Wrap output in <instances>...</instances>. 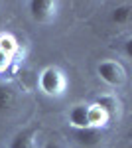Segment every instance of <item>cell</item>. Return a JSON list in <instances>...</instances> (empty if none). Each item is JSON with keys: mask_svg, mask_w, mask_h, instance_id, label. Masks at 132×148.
<instances>
[{"mask_svg": "<svg viewBox=\"0 0 132 148\" xmlns=\"http://www.w3.org/2000/svg\"><path fill=\"white\" fill-rule=\"evenodd\" d=\"M8 61H10V57L6 56V53H2V51H0V71H4V69H6Z\"/></svg>", "mask_w": 132, "mask_h": 148, "instance_id": "cell-11", "label": "cell"}, {"mask_svg": "<svg viewBox=\"0 0 132 148\" xmlns=\"http://www.w3.org/2000/svg\"><path fill=\"white\" fill-rule=\"evenodd\" d=\"M16 103V91L12 85H6V83H0V113L4 111H10Z\"/></svg>", "mask_w": 132, "mask_h": 148, "instance_id": "cell-6", "label": "cell"}, {"mask_svg": "<svg viewBox=\"0 0 132 148\" xmlns=\"http://www.w3.org/2000/svg\"><path fill=\"white\" fill-rule=\"evenodd\" d=\"M40 89L45 95H59V93L65 89V79H63V73L57 67H45L40 73Z\"/></svg>", "mask_w": 132, "mask_h": 148, "instance_id": "cell-1", "label": "cell"}, {"mask_svg": "<svg viewBox=\"0 0 132 148\" xmlns=\"http://www.w3.org/2000/svg\"><path fill=\"white\" fill-rule=\"evenodd\" d=\"M132 18V6L130 4H120V6H116L114 10L110 12V20L112 24H116V26H126V24L130 22Z\"/></svg>", "mask_w": 132, "mask_h": 148, "instance_id": "cell-7", "label": "cell"}, {"mask_svg": "<svg viewBox=\"0 0 132 148\" xmlns=\"http://www.w3.org/2000/svg\"><path fill=\"white\" fill-rule=\"evenodd\" d=\"M18 49V42L12 38L10 34H0V51L6 53L8 57H12Z\"/></svg>", "mask_w": 132, "mask_h": 148, "instance_id": "cell-10", "label": "cell"}, {"mask_svg": "<svg viewBox=\"0 0 132 148\" xmlns=\"http://www.w3.org/2000/svg\"><path fill=\"white\" fill-rule=\"evenodd\" d=\"M97 73H99V77L107 85H120L122 81H124V71H122L120 63L110 61V59L101 61L99 65H97Z\"/></svg>", "mask_w": 132, "mask_h": 148, "instance_id": "cell-3", "label": "cell"}, {"mask_svg": "<svg viewBox=\"0 0 132 148\" xmlns=\"http://www.w3.org/2000/svg\"><path fill=\"white\" fill-rule=\"evenodd\" d=\"M95 107H99L101 111L110 119L112 113L116 111V101H114L112 95H101V97H97V101H95Z\"/></svg>", "mask_w": 132, "mask_h": 148, "instance_id": "cell-9", "label": "cell"}, {"mask_svg": "<svg viewBox=\"0 0 132 148\" xmlns=\"http://www.w3.org/2000/svg\"><path fill=\"white\" fill-rule=\"evenodd\" d=\"M28 10H30V16H32L34 22L47 24L55 16L57 2H51V0H32V2H28Z\"/></svg>", "mask_w": 132, "mask_h": 148, "instance_id": "cell-2", "label": "cell"}, {"mask_svg": "<svg viewBox=\"0 0 132 148\" xmlns=\"http://www.w3.org/2000/svg\"><path fill=\"white\" fill-rule=\"evenodd\" d=\"M73 138L81 146H97L103 140V132H101V128H95V126H85V128H75Z\"/></svg>", "mask_w": 132, "mask_h": 148, "instance_id": "cell-4", "label": "cell"}, {"mask_svg": "<svg viewBox=\"0 0 132 148\" xmlns=\"http://www.w3.org/2000/svg\"><path fill=\"white\" fill-rule=\"evenodd\" d=\"M44 148H61V146H59L55 140H47V142L44 144Z\"/></svg>", "mask_w": 132, "mask_h": 148, "instance_id": "cell-12", "label": "cell"}, {"mask_svg": "<svg viewBox=\"0 0 132 148\" xmlns=\"http://www.w3.org/2000/svg\"><path fill=\"white\" fill-rule=\"evenodd\" d=\"M69 123L73 125V128H85V126H89V107L75 105L69 111Z\"/></svg>", "mask_w": 132, "mask_h": 148, "instance_id": "cell-5", "label": "cell"}, {"mask_svg": "<svg viewBox=\"0 0 132 148\" xmlns=\"http://www.w3.org/2000/svg\"><path fill=\"white\" fill-rule=\"evenodd\" d=\"M34 146V128H24L10 140L8 148H32Z\"/></svg>", "mask_w": 132, "mask_h": 148, "instance_id": "cell-8", "label": "cell"}]
</instances>
